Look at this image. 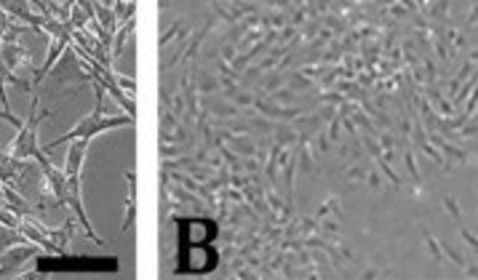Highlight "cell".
Listing matches in <instances>:
<instances>
[{
	"label": "cell",
	"instance_id": "cell-6",
	"mask_svg": "<svg viewBox=\"0 0 478 280\" xmlns=\"http://www.w3.org/2000/svg\"><path fill=\"white\" fill-rule=\"evenodd\" d=\"M0 59H3L11 70H19V67H24V64L33 67V64H30L33 56L19 46L16 41H3V46H0Z\"/></svg>",
	"mask_w": 478,
	"mask_h": 280
},
{
	"label": "cell",
	"instance_id": "cell-8",
	"mask_svg": "<svg viewBox=\"0 0 478 280\" xmlns=\"http://www.w3.org/2000/svg\"><path fill=\"white\" fill-rule=\"evenodd\" d=\"M0 121H8V123H11L14 129H22V121H19V118H16V115H14L11 110H0Z\"/></svg>",
	"mask_w": 478,
	"mask_h": 280
},
{
	"label": "cell",
	"instance_id": "cell-3",
	"mask_svg": "<svg viewBox=\"0 0 478 280\" xmlns=\"http://www.w3.org/2000/svg\"><path fill=\"white\" fill-rule=\"evenodd\" d=\"M51 83L62 86V89H78V86H86L92 81V72H86V64L78 62L75 51L67 46L62 59L51 67Z\"/></svg>",
	"mask_w": 478,
	"mask_h": 280
},
{
	"label": "cell",
	"instance_id": "cell-2",
	"mask_svg": "<svg viewBox=\"0 0 478 280\" xmlns=\"http://www.w3.org/2000/svg\"><path fill=\"white\" fill-rule=\"evenodd\" d=\"M51 115H54V110H41V107H38V99H35V101H33V110H30V115H27V121L22 123L19 134L5 147V152L14 155V158H19V160H35L38 166H46L48 158L44 155L41 144H38V129H41V123H44L46 118H51Z\"/></svg>",
	"mask_w": 478,
	"mask_h": 280
},
{
	"label": "cell",
	"instance_id": "cell-7",
	"mask_svg": "<svg viewBox=\"0 0 478 280\" xmlns=\"http://www.w3.org/2000/svg\"><path fill=\"white\" fill-rule=\"evenodd\" d=\"M126 179H129V198H126V222H123V233L132 230L134 219H137V182H134V174L126 171Z\"/></svg>",
	"mask_w": 478,
	"mask_h": 280
},
{
	"label": "cell",
	"instance_id": "cell-4",
	"mask_svg": "<svg viewBox=\"0 0 478 280\" xmlns=\"http://www.w3.org/2000/svg\"><path fill=\"white\" fill-rule=\"evenodd\" d=\"M0 5L5 8V14L8 16H16V19H22V22H27L38 35L44 33V27H46V16L41 14H33L30 11V0H0Z\"/></svg>",
	"mask_w": 478,
	"mask_h": 280
},
{
	"label": "cell",
	"instance_id": "cell-1",
	"mask_svg": "<svg viewBox=\"0 0 478 280\" xmlns=\"http://www.w3.org/2000/svg\"><path fill=\"white\" fill-rule=\"evenodd\" d=\"M92 83H94V93H96L94 112H89L75 129H70V131L62 134L59 140L48 141L46 147H44V152H51V150H56L59 144H67V141L94 140L96 134H102V131H110V129H118V126H134V123H137L132 115H115V118H110V115L104 112V83L96 78L94 72H92Z\"/></svg>",
	"mask_w": 478,
	"mask_h": 280
},
{
	"label": "cell",
	"instance_id": "cell-5",
	"mask_svg": "<svg viewBox=\"0 0 478 280\" xmlns=\"http://www.w3.org/2000/svg\"><path fill=\"white\" fill-rule=\"evenodd\" d=\"M30 171V160H19L8 152H0V182L11 185L16 179H22Z\"/></svg>",
	"mask_w": 478,
	"mask_h": 280
}]
</instances>
